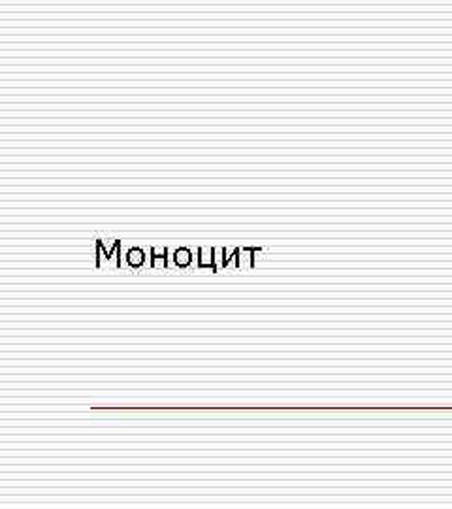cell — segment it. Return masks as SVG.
<instances>
[{
	"mask_svg": "<svg viewBox=\"0 0 452 509\" xmlns=\"http://www.w3.org/2000/svg\"><path fill=\"white\" fill-rule=\"evenodd\" d=\"M174 260H175V264L177 266H189L190 260H192L190 251L189 249H177V251L174 253Z\"/></svg>",
	"mask_w": 452,
	"mask_h": 509,
	"instance_id": "4",
	"label": "cell"
},
{
	"mask_svg": "<svg viewBox=\"0 0 452 509\" xmlns=\"http://www.w3.org/2000/svg\"><path fill=\"white\" fill-rule=\"evenodd\" d=\"M254 253H256V249H240V253H238L240 262H238V266H252V260H254L252 254Z\"/></svg>",
	"mask_w": 452,
	"mask_h": 509,
	"instance_id": "3",
	"label": "cell"
},
{
	"mask_svg": "<svg viewBox=\"0 0 452 509\" xmlns=\"http://www.w3.org/2000/svg\"><path fill=\"white\" fill-rule=\"evenodd\" d=\"M198 254H200V258H198V266L200 268H211V270H217V266H215V251L211 249V251H208V249H200L198 251Z\"/></svg>",
	"mask_w": 452,
	"mask_h": 509,
	"instance_id": "2",
	"label": "cell"
},
{
	"mask_svg": "<svg viewBox=\"0 0 452 509\" xmlns=\"http://www.w3.org/2000/svg\"><path fill=\"white\" fill-rule=\"evenodd\" d=\"M143 260H145V253H143L141 249L132 247V249H128V251H126V262L132 266V268L141 266V264H143Z\"/></svg>",
	"mask_w": 452,
	"mask_h": 509,
	"instance_id": "1",
	"label": "cell"
}]
</instances>
